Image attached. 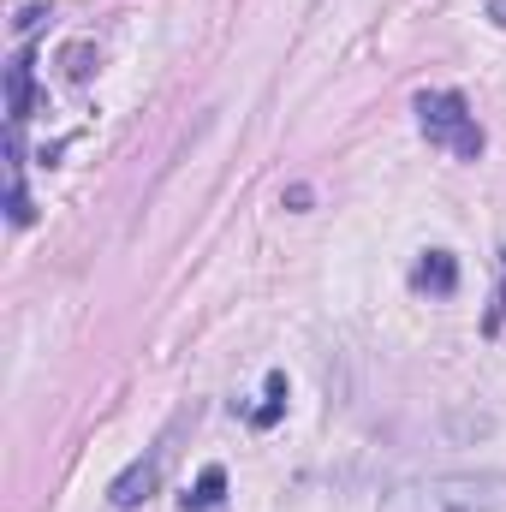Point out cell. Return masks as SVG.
<instances>
[{
    "mask_svg": "<svg viewBox=\"0 0 506 512\" xmlns=\"http://www.w3.org/2000/svg\"><path fill=\"white\" fill-rule=\"evenodd\" d=\"M495 18H501V24H506V0H495Z\"/></svg>",
    "mask_w": 506,
    "mask_h": 512,
    "instance_id": "cell-9",
    "label": "cell"
},
{
    "mask_svg": "<svg viewBox=\"0 0 506 512\" xmlns=\"http://www.w3.org/2000/svg\"><path fill=\"white\" fill-rule=\"evenodd\" d=\"M191 429V411H179L161 435H155V447L143 453V459H131L126 471L114 477V489H108V507L114 512H131V507H143L155 489H161V477H167V465H173V453H179V435Z\"/></svg>",
    "mask_w": 506,
    "mask_h": 512,
    "instance_id": "cell-2",
    "label": "cell"
},
{
    "mask_svg": "<svg viewBox=\"0 0 506 512\" xmlns=\"http://www.w3.org/2000/svg\"><path fill=\"white\" fill-rule=\"evenodd\" d=\"M501 322H506V256H501V286H495V304H489V334H501Z\"/></svg>",
    "mask_w": 506,
    "mask_h": 512,
    "instance_id": "cell-8",
    "label": "cell"
},
{
    "mask_svg": "<svg viewBox=\"0 0 506 512\" xmlns=\"http://www.w3.org/2000/svg\"><path fill=\"white\" fill-rule=\"evenodd\" d=\"M280 405H286V376H280V370H274V376H268V399H262V405H256V429H268V423H274V417H280Z\"/></svg>",
    "mask_w": 506,
    "mask_h": 512,
    "instance_id": "cell-7",
    "label": "cell"
},
{
    "mask_svg": "<svg viewBox=\"0 0 506 512\" xmlns=\"http://www.w3.org/2000/svg\"><path fill=\"white\" fill-rule=\"evenodd\" d=\"M6 114H12V131L30 114V54H12V66H6Z\"/></svg>",
    "mask_w": 506,
    "mask_h": 512,
    "instance_id": "cell-5",
    "label": "cell"
},
{
    "mask_svg": "<svg viewBox=\"0 0 506 512\" xmlns=\"http://www.w3.org/2000/svg\"><path fill=\"white\" fill-rule=\"evenodd\" d=\"M411 280H417V292H435V298H447L453 286H459V262L447 251H423V262L411 268Z\"/></svg>",
    "mask_w": 506,
    "mask_h": 512,
    "instance_id": "cell-4",
    "label": "cell"
},
{
    "mask_svg": "<svg viewBox=\"0 0 506 512\" xmlns=\"http://www.w3.org/2000/svg\"><path fill=\"white\" fill-rule=\"evenodd\" d=\"M483 483H465V477H435V483H399L381 512H489L495 501H477Z\"/></svg>",
    "mask_w": 506,
    "mask_h": 512,
    "instance_id": "cell-3",
    "label": "cell"
},
{
    "mask_svg": "<svg viewBox=\"0 0 506 512\" xmlns=\"http://www.w3.org/2000/svg\"><path fill=\"white\" fill-rule=\"evenodd\" d=\"M221 507H227V471L221 465H203L197 489L185 495V512H221Z\"/></svg>",
    "mask_w": 506,
    "mask_h": 512,
    "instance_id": "cell-6",
    "label": "cell"
},
{
    "mask_svg": "<svg viewBox=\"0 0 506 512\" xmlns=\"http://www.w3.org/2000/svg\"><path fill=\"white\" fill-rule=\"evenodd\" d=\"M417 126H423V137L435 149H447L459 161L483 155V126H477V114H471V102L459 90H423L417 96Z\"/></svg>",
    "mask_w": 506,
    "mask_h": 512,
    "instance_id": "cell-1",
    "label": "cell"
}]
</instances>
